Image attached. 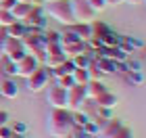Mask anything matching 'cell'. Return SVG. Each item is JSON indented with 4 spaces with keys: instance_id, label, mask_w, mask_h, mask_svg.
<instances>
[{
    "instance_id": "6da1fadb",
    "label": "cell",
    "mask_w": 146,
    "mask_h": 138,
    "mask_svg": "<svg viewBox=\"0 0 146 138\" xmlns=\"http://www.w3.org/2000/svg\"><path fill=\"white\" fill-rule=\"evenodd\" d=\"M73 130L71 111L69 109H52L48 117V132L54 138H65Z\"/></svg>"
},
{
    "instance_id": "7a4b0ae2",
    "label": "cell",
    "mask_w": 146,
    "mask_h": 138,
    "mask_svg": "<svg viewBox=\"0 0 146 138\" xmlns=\"http://www.w3.org/2000/svg\"><path fill=\"white\" fill-rule=\"evenodd\" d=\"M46 15L50 19H54L56 23L65 25V27H71L73 23H75V19H73V11H71V2L69 0H52V2L46 4Z\"/></svg>"
},
{
    "instance_id": "3957f363",
    "label": "cell",
    "mask_w": 146,
    "mask_h": 138,
    "mask_svg": "<svg viewBox=\"0 0 146 138\" xmlns=\"http://www.w3.org/2000/svg\"><path fill=\"white\" fill-rule=\"evenodd\" d=\"M75 23H92L96 21V11L88 4V0H69Z\"/></svg>"
},
{
    "instance_id": "277c9868",
    "label": "cell",
    "mask_w": 146,
    "mask_h": 138,
    "mask_svg": "<svg viewBox=\"0 0 146 138\" xmlns=\"http://www.w3.org/2000/svg\"><path fill=\"white\" fill-rule=\"evenodd\" d=\"M25 80H27V90L38 94V92L46 90V86H48V82H50V73H48V69H46L44 65H40L34 73L29 77H25Z\"/></svg>"
},
{
    "instance_id": "5b68a950",
    "label": "cell",
    "mask_w": 146,
    "mask_h": 138,
    "mask_svg": "<svg viewBox=\"0 0 146 138\" xmlns=\"http://www.w3.org/2000/svg\"><path fill=\"white\" fill-rule=\"evenodd\" d=\"M25 55H27V50H25V42L21 40V38H9V40H6L2 59H9V61H13V63H19Z\"/></svg>"
},
{
    "instance_id": "8992f818",
    "label": "cell",
    "mask_w": 146,
    "mask_h": 138,
    "mask_svg": "<svg viewBox=\"0 0 146 138\" xmlns=\"http://www.w3.org/2000/svg\"><path fill=\"white\" fill-rule=\"evenodd\" d=\"M46 11H44V6H40V4H34L31 6V11L27 13V17L23 19V25H29V27H38V29H44L46 27Z\"/></svg>"
},
{
    "instance_id": "52a82bcc",
    "label": "cell",
    "mask_w": 146,
    "mask_h": 138,
    "mask_svg": "<svg viewBox=\"0 0 146 138\" xmlns=\"http://www.w3.org/2000/svg\"><path fill=\"white\" fill-rule=\"evenodd\" d=\"M46 98L52 109H67V90H63L61 86H48L46 90Z\"/></svg>"
},
{
    "instance_id": "ba28073f",
    "label": "cell",
    "mask_w": 146,
    "mask_h": 138,
    "mask_svg": "<svg viewBox=\"0 0 146 138\" xmlns=\"http://www.w3.org/2000/svg\"><path fill=\"white\" fill-rule=\"evenodd\" d=\"M88 103V98L84 94V86H73L67 90V109L69 111H79L84 109V105Z\"/></svg>"
},
{
    "instance_id": "9c48e42d",
    "label": "cell",
    "mask_w": 146,
    "mask_h": 138,
    "mask_svg": "<svg viewBox=\"0 0 146 138\" xmlns=\"http://www.w3.org/2000/svg\"><path fill=\"white\" fill-rule=\"evenodd\" d=\"M38 67H40V61H38L34 55H29V52H27V55L17 63V75L19 77H29Z\"/></svg>"
},
{
    "instance_id": "30bf717a",
    "label": "cell",
    "mask_w": 146,
    "mask_h": 138,
    "mask_svg": "<svg viewBox=\"0 0 146 138\" xmlns=\"http://www.w3.org/2000/svg\"><path fill=\"white\" fill-rule=\"evenodd\" d=\"M107 92V84L100 82V80H90L88 84L84 86V94L88 101H96L100 94H104Z\"/></svg>"
},
{
    "instance_id": "8fae6325",
    "label": "cell",
    "mask_w": 146,
    "mask_h": 138,
    "mask_svg": "<svg viewBox=\"0 0 146 138\" xmlns=\"http://www.w3.org/2000/svg\"><path fill=\"white\" fill-rule=\"evenodd\" d=\"M0 96L9 98V101L19 96V86L15 82V77H4V80L0 82Z\"/></svg>"
},
{
    "instance_id": "7c38bea8",
    "label": "cell",
    "mask_w": 146,
    "mask_h": 138,
    "mask_svg": "<svg viewBox=\"0 0 146 138\" xmlns=\"http://www.w3.org/2000/svg\"><path fill=\"white\" fill-rule=\"evenodd\" d=\"M90 67H96L98 73H115L117 71V63L111 61V59H104V57H98L96 61L90 63Z\"/></svg>"
},
{
    "instance_id": "4fadbf2b",
    "label": "cell",
    "mask_w": 146,
    "mask_h": 138,
    "mask_svg": "<svg viewBox=\"0 0 146 138\" xmlns=\"http://www.w3.org/2000/svg\"><path fill=\"white\" fill-rule=\"evenodd\" d=\"M98 52H100V57L111 59V61H115V63H123L125 59H127V55H125L119 46H113V48H100Z\"/></svg>"
},
{
    "instance_id": "5bb4252c",
    "label": "cell",
    "mask_w": 146,
    "mask_h": 138,
    "mask_svg": "<svg viewBox=\"0 0 146 138\" xmlns=\"http://www.w3.org/2000/svg\"><path fill=\"white\" fill-rule=\"evenodd\" d=\"M98 138H134V132H131V128H127V126H117V128H113L111 132H107V134H100Z\"/></svg>"
},
{
    "instance_id": "9a60e30c",
    "label": "cell",
    "mask_w": 146,
    "mask_h": 138,
    "mask_svg": "<svg viewBox=\"0 0 146 138\" xmlns=\"http://www.w3.org/2000/svg\"><path fill=\"white\" fill-rule=\"evenodd\" d=\"M69 29L75 31V34L79 36V40H84V42L92 40V25L90 23H73Z\"/></svg>"
},
{
    "instance_id": "2e32d148",
    "label": "cell",
    "mask_w": 146,
    "mask_h": 138,
    "mask_svg": "<svg viewBox=\"0 0 146 138\" xmlns=\"http://www.w3.org/2000/svg\"><path fill=\"white\" fill-rule=\"evenodd\" d=\"M94 103H96V107H102V109H115V107H117V96L113 94V92L107 90L104 94L98 96Z\"/></svg>"
},
{
    "instance_id": "e0dca14e",
    "label": "cell",
    "mask_w": 146,
    "mask_h": 138,
    "mask_svg": "<svg viewBox=\"0 0 146 138\" xmlns=\"http://www.w3.org/2000/svg\"><path fill=\"white\" fill-rule=\"evenodd\" d=\"M61 48H63V52L65 55H79V52H86V42H82V40H77V42H65V44H61Z\"/></svg>"
},
{
    "instance_id": "ac0fdd59",
    "label": "cell",
    "mask_w": 146,
    "mask_h": 138,
    "mask_svg": "<svg viewBox=\"0 0 146 138\" xmlns=\"http://www.w3.org/2000/svg\"><path fill=\"white\" fill-rule=\"evenodd\" d=\"M31 6H34V4H29V2H17L11 9V13H13V17H15L17 21H23V19L27 17V13L31 11Z\"/></svg>"
},
{
    "instance_id": "d6986e66",
    "label": "cell",
    "mask_w": 146,
    "mask_h": 138,
    "mask_svg": "<svg viewBox=\"0 0 146 138\" xmlns=\"http://www.w3.org/2000/svg\"><path fill=\"white\" fill-rule=\"evenodd\" d=\"M71 77L75 82V86H86L92 80V73H90V69H73Z\"/></svg>"
},
{
    "instance_id": "ffe728a7",
    "label": "cell",
    "mask_w": 146,
    "mask_h": 138,
    "mask_svg": "<svg viewBox=\"0 0 146 138\" xmlns=\"http://www.w3.org/2000/svg\"><path fill=\"white\" fill-rule=\"evenodd\" d=\"M65 59H67V55L65 52H61V55H44V59H42V63H44V67L46 69H54V67H58Z\"/></svg>"
},
{
    "instance_id": "44dd1931",
    "label": "cell",
    "mask_w": 146,
    "mask_h": 138,
    "mask_svg": "<svg viewBox=\"0 0 146 138\" xmlns=\"http://www.w3.org/2000/svg\"><path fill=\"white\" fill-rule=\"evenodd\" d=\"M88 113H86L84 109H79V111H71V123H73V128H84L86 123H88Z\"/></svg>"
},
{
    "instance_id": "7402d4cb",
    "label": "cell",
    "mask_w": 146,
    "mask_h": 138,
    "mask_svg": "<svg viewBox=\"0 0 146 138\" xmlns=\"http://www.w3.org/2000/svg\"><path fill=\"white\" fill-rule=\"evenodd\" d=\"M119 42H121V38H119L115 31H107L102 38H100V44H102V48H113V46H119Z\"/></svg>"
},
{
    "instance_id": "603a6c76",
    "label": "cell",
    "mask_w": 146,
    "mask_h": 138,
    "mask_svg": "<svg viewBox=\"0 0 146 138\" xmlns=\"http://www.w3.org/2000/svg\"><path fill=\"white\" fill-rule=\"evenodd\" d=\"M71 61H73V65H75V69H90L92 59L86 55V52H79V55H73L71 57Z\"/></svg>"
},
{
    "instance_id": "cb8c5ba5",
    "label": "cell",
    "mask_w": 146,
    "mask_h": 138,
    "mask_svg": "<svg viewBox=\"0 0 146 138\" xmlns=\"http://www.w3.org/2000/svg\"><path fill=\"white\" fill-rule=\"evenodd\" d=\"M6 29V34H9V38H21L23 40V36H25V25L21 21H15L13 25H9V27H4Z\"/></svg>"
},
{
    "instance_id": "d4e9b609",
    "label": "cell",
    "mask_w": 146,
    "mask_h": 138,
    "mask_svg": "<svg viewBox=\"0 0 146 138\" xmlns=\"http://www.w3.org/2000/svg\"><path fill=\"white\" fill-rule=\"evenodd\" d=\"M90 25H92V38H96V40H100L107 31H111V27L107 23H102V21H92Z\"/></svg>"
},
{
    "instance_id": "484cf974",
    "label": "cell",
    "mask_w": 146,
    "mask_h": 138,
    "mask_svg": "<svg viewBox=\"0 0 146 138\" xmlns=\"http://www.w3.org/2000/svg\"><path fill=\"white\" fill-rule=\"evenodd\" d=\"M82 130L88 136H98V134H100V123H98L96 119H88V123H86Z\"/></svg>"
},
{
    "instance_id": "4316f807",
    "label": "cell",
    "mask_w": 146,
    "mask_h": 138,
    "mask_svg": "<svg viewBox=\"0 0 146 138\" xmlns=\"http://www.w3.org/2000/svg\"><path fill=\"white\" fill-rule=\"evenodd\" d=\"M17 19L13 17V13L11 11H2L0 9V27H9V25H13Z\"/></svg>"
},
{
    "instance_id": "83f0119b",
    "label": "cell",
    "mask_w": 146,
    "mask_h": 138,
    "mask_svg": "<svg viewBox=\"0 0 146 138\" xmlns=\"http://www.w3.org/2000/svg\"><path fill=\"white\" fill-rule=\"evenodd\" d=\"M2 71H4L6 77H15V75H17V63L4 59V61H2Z\"/></svg>"
},
{
    "instance_id": "f1b7e54d",
    "label": "cell",
    "mask_w": 146,
    "mask_h": 138,
    "mask_svg": "<svg viewBox=\"0 0 146 138\" xmlns=\"http://www.w3.org/2000/svg\"><path fill=\"white\" fill-rule=\"evenodd\" d=\"M56 86H61L63 90H69L75 86V82H73L71 75H61V77H56Z\"/></svg>"
},
{
    "instance_id": "f546056e",
    "label": "cell",
    "mask_w": 146,
    "mask_h": 138,
    "mask_svg": "<svg viewBox=\"0 0 146 138\" xmlns=\"http://www.w3.org/2000/svg\"><path fill=\"white\" fill-rule=\"evenodd\" d=\"M63 48H61V42H48L44 46V55H61Z\"/></svg>"
},
{
    "instance_id": "4dcf8cb0",
    "label": "cell",
    "mask_w": 146,
    "mask_h": 138,
    "mask_svg": "<svg viewBox=\"0 0 146 138\" xmlns=\"http://www.w3.org/2000/svg\"><path fill=\"white\" fill-rule=\"evenodd\" d=\"M88 4H90L96 13H100V11H104V9L109 6V4H107V0H88Z\"/></svg>"
},
{
    "instance_id": "1f68e13d",
    "label": "cell",
    "mask_w": 146,
    "mask_h": 138,
    "mask_svg": "<svg viewBox=\"0 0 146 138\" xmlns=\"http://www.w3.org/2000/svg\"><path fill=\"white\" fill-rule=\"evenodd\" d=\"M11 130H13V134H27V126L23 121H13Z\"/></svg>"
},
{
    "instance_id": "d6a6232c",
    "label": "cell",
    "mask_w": 146,
    "mask_h": 138,
    "mask_svg": "<svg viewBox=\"0 0 146 138\" xmlns=\"http://www.w3.org/2000/svg\"><path fill=\"white\" fill-rule=\"evenodd\" d=\"M9 40V34H6L4 27H0V57H4V44Z\"/></svg>"
},
{
    "instance_id": "836d02e7",
    "label": "cell",
    "mask_w": 146,
    "mask_h": 138,
    "mask_svg": "<svg viewBox=\"0 0 146 138\" xmlns=\"http://www.w3.org/2000/svg\"><path fill=\"white\" fill-rule=\"evenodd\" d=\"M44 40H46V44L48 42H61V34L58 31H48V34H44Z\"/></svg>"
},
{
    "instance_id": "e575fe53",
    "label": "cell",
    "mask_w": 146,
    "mask_h": 138,
    "mask_svg": "<svg viewBox=\"0 0 146 138\" xmlns=\"http://www.w3.org/2000/svg\"><path fill=\"white\" fill-rule=\"evenodd\" d=\"M69 138H90V136L86 134L82 128H73L71 132H69Z\"/></svg>"
},
{
    "instance_id": "d590c367",
    "label": "cell",
    "mask_w": 146,
    "mask_h": 138,
    "mask_svg": "<svg viewBox=\"0 0 146 138\" xmlns=\"http://www.w3.org/2000/svg\"><path fill=\"white\" fill-rule=\"evenodd\" d=\"M15 4H17V0H0V9L2 11H11Z\"/></svg>"
},
{
    "instance_id": "8d00e7d4",
    "label": "cell",
    "mask_w": 146,
    "mask_h": 138,
    "mask_svg": "<svg viewBox=\"0 0 146 138\" xmlns=\"http://www.w3.org/2000/svg\"><path fill=\"white\" fill-rule=\"evenodd\" d=\"M9 119H11V115H9V111H4V109H0V126H9Z\"/></svg>"
},
{
    "instance_id": "74e56055",
    "label": "cell",
    "mask_w": 146,
    "mask_h": 138,
    "mask_svg": "<svg viewBox=\"0 0 146 138\" xmlns=\"http://www.w3.org/2000/svg\"><path fill=\"white\" fill-rule=\"evenodd\" d=\"M0 138H13V130L9 126H0Z\"/></svg>"
},
{
    "instance_id": "f35d334b",
    "label": "cell",
    "mask_w": 146,
    "mask_h": 138,
    "mask_svg": "<svg viewBox=\"0 0 146 138\" xmlns=\"http://www.w3.org/2000/svg\"><path fill=\"white\" fill-rule=\"evenodd\" d=\"M123 2V0H107V4H113V6H115V4H121Z\"/></svg>"
},
{
    "instance_id": "ab89813d",
    "label": "cell",
    "mask_w": 146,
    "mask_h": 138,
    "mask_svg": "<svg viewBox=\"0 0 146 138\" xmlns=\"http://www.w3.org/2000/svg\"><path fill=\"white\" fill-rule=\"evenodd\" d=\"M17 2H29V4H38L40 0H17Z\"/></svg>"
},
{
    "instance_id": "60d3db41",
    "label": "cell",
    "mask_w": 146,
    "mask_h": 138,
    "mask_svg": "<svg viewBox=\"0 0 146 138\" xmlns=\"http://www.w3.org/2000/svg\"><path fill=\"white\" fill-rule=\"evenodd\" d=\"M123 2H129V4H140L142 0H123Z\"/></svg>"
},
{
    "instance_id": "b9f144b4",
    "label": "cell",
    "mask_w": 146,
    "mask_h": 138,
    "mask_svg": "<svg viewBox=\"0 0 146 138\" xmlns=\"http://www.w3.org/2000/svg\"><path fill=\"white\" fill-rule=\"evenodd\" d=\"M13 138H27L25 134H13Z\"/></svg>"
},
{
    "instance_id": "7bdbcfd3",
    "label": "cell",
    "mask_w": 146,
    "mask_h": 138,
    "mask_svg": "<svg viewBox=\"0 0 146 138\" xmlns=\"http://www.w3.org/2000/svg\"><path fill=\"white\" fill-rule=\"evenodd\" d=\"M142 2H144V4H146V0H142Z\"/></svg>"
}]
</instances>
